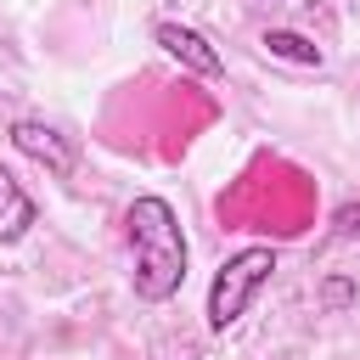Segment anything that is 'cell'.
Returning <instances> with one entry per match:
<instances>
[{
  "label": "cell",
  "mask_w": 360,
  "mask_h": 360,
  "mask_svg": "<svg viewBox=\"0 0 360 360\" xmlns=\"http://www.w3.org/2000/svg\"><path fill=\"white\" fill-rule=\"evenodd\" d=\"M124 236H129V287L141 304H169L186 287L191 270V248L180 231V214L169 197L141 191L124 214Z\"/></svg>",
  "instance_id": "cell-1"
},
{
  "label": "cell",
  "mask_w": 360,
  "mask_h": 360,
  "mask_svg": "<svg viewBox=\"0 0 360 360\" xmlns=\"http://www.w3.org/2000/svg\"><path fill=\"white\" fill-rule=\"evenodd\" d=\"M259 45H264L276 62H292V68H321V62H326V51H321L315 39H304L298 28H264Z\"/></svg>",
  "instance_id": "cell-6"
},
{
  "label": "cell",
  "mask_w": 360,
  "mask_h": 360,
  "mask_svg": "<svg viewBox=\"0 0 360 360\" xmlns=\"http://www.w3.org/2000/svg\"><path fill=\"white\" fill-rule=\"evenodd\" d=\"M270 276H276V248H264V242L236 248V253L214 270V281H208V304H202L208 332H231V326L253 309V298L270 287Z\"/></svg>",
  "instance_id": "cell-2"
},
{
  "label": "cell",
  "mask_w": 360,
  "mask_h": 360,
  "mask_svg": "<svg viewBox=\"0 0 360 360\" xmlns=\"http://www.w3.org/2000/svg\"><path fill=\"white\" fill-rule=\"evenodd\" d=\"M321 304H326V309H349V304H354V281H349V276H332V281L321 287Z\"/></svg>",
  "instance_id": "cell-7"
},
{
  "label": "cell",
  "mask_w": 360,
  "mask_h": 360,
  "mask_svg": "<svg viewBox=\"0 0 360 360\" xmlns=\"http://www.w3.org/2000/svg\"><path fill=\"white\" fill-rule=\"evenodd\" d=\"M6 141H11L28 163H39L45 174H56V180H68V174L79 169V146H73V135H62V129L45 124V118H17V124L6 129Z\"/></svg>",
  "instance_id": "cell-3"
},
{
  "label": "cell",
  "mask_w": 360,
  "mask_h": 360,
  "mask_svg": "<svg viewBox=\"0 0 360 360\" xmlns=\"http://www.w3.org/2000/svg\"><path fill=\"white\" fill-rule=\"evenodd\" d=\"M152 39H158V45H163V56H169V62H180L191 79H225V56L214 51V39H208L202 28L174 22V17H158V22H152Z\"/></svg>",
  "instance_id": "cell-4"
},
{
  "label": "cell",
  "mask_w": 360,
  "mask_h": 360,
  "mask_svg": "<svg viewBox=\"0 0 360 360\" xmlns=\"http://www.w3.org/2000/svg\"><path fill=\"white\" fill-rule=\"evenodd\" d=\"M34 219H39V202H34V197H28V186L0 163V248L22 242V236L34 231Z\"/></svg>",
  "instance_id": "cell-5"
}]
</instances>
